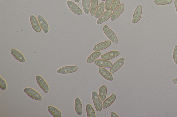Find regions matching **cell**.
I'll return each mask as SVG.
<instances>
[{"label": "cell", "instance_id": "cell-1", "mask_svg": "<svg viewBox=\"0 0 177 117\" xmlns=\"http://www.w3.org/2000/svg\"><path fill=\"white\" fill-rule=\"evenodd\" d=\"M103 30L106 36L111 41L116 44H117L118 41L116 35L108 27V25H106L104 26Z\"/></svg>", "mask_w": 177, "mask_h": 117}, {"label": "cell", "instance_id": "cell-2", "mask_svg": "<svg viewBox=\"0 0 177 117\" xmlns=\"http://www.w3.org/2000/svg\"><path fill=\"white\" fill-rule=\"evenodd\" d=\"M92 97L95 109L97 111H100L103 108V104L99 96L98 95V93L94 91L92 93Z\"/></svg>", "mask_w": 177, "mask_h": 117}, {"label": "cell", "instance_id": "cell-3", "mask_svg": "<svg viewBox=\"0 0 177 117\" xmlns=\"http://www.w3.org/2000/svg\"><path fill=\"white\" fill-rule=\"evenodd\" d=\"M24 92L30 96L31 98L37 101L43 100L42 96L36 91L31 88H26L24 90Z\"/></svg>", "mask_w": 177, "mask_h": 117}, {"label": "cell", "instance_id": "cell-4", "mask_svg": "<svg viewBox=\"0 0 177 117\" xmlns=\"http://www.w3.org/2000/svg\"><path fill=\"white\" fill-rule=\"evenodd\" d=\"M78 67L76 66H67L62 67L57 70L58 74H71L77 71Z\"/></svg>", "mask_w": 177, "mask_h": 117}, {"label": "cell", "instance_id": "cell-5", "mask_svg": "<svg viewBox=\"0 0 177 117\" xmlns=\"http://www.w3.org/2000/svg\"><path fill=\"white\" fill-rule=\"evenodd\" d=\"M125 60V58L121 57L116 61L111 67L110 69V72L113 74L117 71L123 65Z\"/></svg>", "mask_w": 177, "mask_h": 117}, {"label": "cell", "instance_id": "cell-6", "mask_svg": "<svg viewBox=\"0 0 177 117\" xmlns=\"http://www.w3.org/2000/svg\"><path fill=\"white\" fill-rule=\"evenodd\" d=\"M143 12V8L141 5H139L136 7L134 13H133L132 22L133 24H136L140 21Z\"/></svg>", "mask_w": 177, "mask_h": 117}, {"label": "cell", "instance_id": "cell-7", "mask_svg": "<svg viewBox=\"0 0 177 117\" xmlns=\"http://www.w3.org/2000/svg\"><path fill=\"white\" fill-rule=\"evenodd\" d=\"M68 7L71 11L77 15H81L82 13V11L79 6L73 2L68 1L67 2Z\"/></svg>", "mask_w": 177, "mask_h": 117}, {"label": "cell", "instance_id": "cell-8", "mask_svg": "<svg viewBox=\"0 0 177 117\" xmlns=\"http://www.w3.org/2000/svg\"><path fill=\"white\" fill-rule=\"evenodd\" d=\"M36 79L38 84L45 93H47L49 91V87L46 81L40 76L37 75Z\"/></svg>", "mask_w": 177, "mask_h": 117}, {"label": "cell", "instance_id": "cell-9", "mask_svg": "<svg viewBox=\"0 0 177 117\" xmlns=\"http://www.w3.org/2000/svg\"><path fill=\"white\" fill-rule=\"evenodd\" d=\"M112 11L111 10H107L97 20V24L98 25L103 24L108 20L111 17Z\"/></svg>", "mask_w": 177, "mask_h": 117}, {"label": "cell", "instance_id": "cell-10", "mask_svg": "<svg viewBox=\"0 0 177 117\" xmlns=\"http://www.w3.org/2000/svg\"><path fill=\"white\" fill-rule=\"evenodd\" d=\"M111 45V41L110 40L100 43L95 46L93 50L94 52L103 50L108 48Z\"/></svg>", "mask_w": 177, "mask_h": 117}, {"label": "cell", "instance_id": "cell-11", "mask_svg": "<svg viewBox=\"0 0 177 117\" xmlns=\"http://www.w3.org/2000/svg\"><path fill=\"white\" fill-rule=\"evenodd\" d=\"M37 19L38 20L40 27L43 32L45 33H48L49 31L48 25L44 18L41 15H39L37 16Z\"/></svg>", "mask_w": 177, "mask_h": 117}, {"label": "cell", "instance_id": "cell-12", "mask_svg": "<svg viewBox=\"0 0 177 117\" xmlns=\"http://www.w3.org/2000/svg\"><path fill=\"white\" fill-rule=\"evenodd\" d=\"M124 9V6L123 4H121L113 12L111 17L112 21L116 19L123 13Z\"/></svg>", "mask_w": 177, "mask_h": 117}, {"label": "cell", "instance_id": "cell-13", "mask_svg": "<svg viewBox=\"0 0 177 117\" xmlns=\"http://www.w3.org/2000/svg\"><path fill=\"white\" fill-rule=\"evenodd\" d=\"M30 21L33 29L37 33H40L41 31L38 20L35 16L32 15L30 17Z\"/></svg>", "mask_w": 177, "mask_h": 117}, {"label": "cell", "instance_id": "cell-14", "mask_svg": "<svg viewBox=\"0 0 177 117\" xmlns=\"http://www.w3.org/2000/svg\"><path fill=\"white\" fill-rule=\"evenodd\" d=\"M94 63L97 66L103 68H111L112 66V64L110 61L103 59L95 60L94 61Z\"/></svg>", "mask_w": 177, "mask_h": 117}, {"label": "cell", "instance_id": "cell-15", "mask_svg": "<svg viewBox=\"0 0 177 117\" xmlns=\"http://www.w3.org/2000/svg\"><path fill=\"white\" fill-rule=\"evenodd\" d=\"M120 53V52L118 51H112L101 55V58L103 60H109L117 57Z\"/></svg>", "mask_w": 177, "mask_h": 117}, {"label": "cell", "instance_id": "cell-16", "mask_svg": "<svg viewBox=\"0 0 177 117\" xmlns=\"http://www.w3.org/2000/svg\"><path fill=\"white\" fill-rule=\"evenodd\" d=\"M11 52L13 56L17 60L22 63H24L25 61V58L21 52L15 49H11Z\"/></svg>", "mask_w": 177, "mask_h": 117}, {"label": "cell", "instance_id": "cell-17", "mask_svg": "<svg viewBox=\"0 0 177 117\" xmlns=\"http://www.w3.org/2000/svg\"><path fill=\"white\" fill-rule=\"evenodd\" d=\"M100 74L102 76L105 78L106 80L110 81H112L113 80V77L111 73L109 72L107 69L103 67H100L99 69Z\"/></svg>", "mask_w": 177, "mask_h": 117}, {"label": "cell", "instance_id": "cell-18", "mask_svg": "<svg viewBox=\"0 0 177 117\" xmlns=\"http://www.w3.org/2000/svg\"><path fill=\"white\" fill-rule=\"evenodd\" d=\"M116 99V95L115 93L112 94L103 102V109H104L108 108L114 103Z\"/></svg>", "mask_w": 177, "mask_h": 117}, {"label": "cell", "instance_id": "cell-19", "mask_svg": "<svg viewBox=\"0 0 177 117\" xmlns=\"http://www.w3.org/2000/svg\"><path fill=\"white\" fill-rule=\"evenodd\" d=\"M75 111L78 115H82V106L80 99L78 97L75 99Z\"/></svg>", "mask_w": 177, "mask_h": 117}, {"label": "cell", "instance_id": "cell-20", "mask_svg": "<svg viewBox=\"0 0 177 117\" xmlns=\"http://www.w3.org/2000/svg\"><path fill=\"white\" fill-rule=\"evenodd\" d=\"M48 109L51 115L54 117H61L62 114L60 111L53 106H48Z\"/></svg>", "mask_w": 177, "mask_h": 117}, {"label": "cell", "instance_id": "cell-21", "mask_svg": "<svg viewBox=\"0 0 177 117\" xmlns=\"http://www.w3.org/2000/svg\"><path fill=\"white\" fill-rule=\"evenodd\" d=\"M105 9V3L103 2H101L99 5L95 14V17L96 18H99L103 14Z\"/></svg>", "mask_w": 177, "mask_h": 117}, {"label": "cell", "instance_id": "cell-22", "mask_svg": "<svg viewBox=\"0 0 177 117\" xmlns=\"http://www.w3.org/2000/svg\"><path fill=\"white\" fill-rule=\"evenodd\" d=\"M107 93V87L105 85L101 86L99 90V96L102 102L105 100Z\"/></svg>", "mask_w": 177, "mask_h": 117}, {"label": "cell", "instance_id": "cell-23", "mask_svg": "<svg viewBox=\"0 0 177 117\" xmlns=\"http://www.w3.org/2000/svg\"><path fill=\"white\" fill-rule=\"evenodd\" d=\"M82 5L84 12L86 14H88L91 8V0H82Z\"/></svg>", "mask_w": 177, "mask_h": 117}, {"label": "cell", "instance_id": "cell-24", "mask_svg": "<svg viewBox=\"0 0 177 117\" xmlns=\"http://www.w3.org/2000/svg\"><path fill=\"white\" fill-rule=\"evenodd\" d=\"M102 54V53L100 51H95L89 57L87 60H86V63L90 64L92 63L96 60L97 58Z\"/></svg>", "mask_w": 177, "mask_h": 117}, {"label": "cell", "instance_id": "cell-25", "mask_svg": "<svg viewBox=\"0 0 177 117\" xmlns=\"http://www.w3.org/2000/svg\"><path fill=\"white\" fill-rule=\"evenodd\" d=\"M98 0H92L90 8V12L92 16L95 15L98 8Z\"/></svg>", "mask_w": 177, "mask_h": 117}, {"label": "cell", "instance_id": "cell-26", "mask_svg": "<svg viewBox=\"0 0 177 117\" xmlns=\"http://www.w3.org/2000/svg\"><path fill=\"white\" fill-rule=\"evenodd\" d=\"M86 107L87 115L88 117H96L94 108L91 104H87Z\"/></svg>", "mask_w": 177, "mask_h": 117}, {"label": "cell", "instance_id": "cell-27", "mask_svg": "<svg viewBox=\"0 0 177 117\" xmlns=\"http://www.w3.org/2000/svg\"><path fill=\"white\" fill-rule=\"evenodd\" d=\"M172 2V0H155L154 1V3L158 5L169 4Z\"/></svg>", "mask_w": 177, "mask_h": 117}, {"label": "cell", "instance_id": "cell-28", "mask_svg": "<svg viewBox=\"0 0 177 117\" xmlns=\"http://www.w3.org/2000/svg\"><path fill=\"white\" fill-rule=\"evenodd\" d=\"M121 0H114L112 2L110 10L112 11H114L119 6Z\"/></svg>", "mask_w": 177, "mask_h": 117}, {"label": "cell", "instance_id": "cell-29", "mask_svg": "<svg viewBox=\"0 0 177 117\" xmlns=\"http://www.w3.org/2000/svg\"><path fill=\"white\" fill-rule=\"evenodd\" d=\"M0 88H1V89L3 90H6L7 88L6 83L1 77V79H0Z\"/></svg>", "mask_w": 177, "mask_h": 117}, {"label": "cell", "instance_id": "cell-30", "mask_svg": "<svg viewBox=\"0 0 177 117\" xmlns=\"http://www.w3.org/2000/svg\"><path fill=\"white\" fill-rule=\"evenodd\" d=\"M113 1L114 0H106L105 3V8L106 10H108L110 9Z\"/></svg>", "mask_w": 177, "mask_h": 117}, {"label": "cell", "instance_id": "cell-31", "mask_svg": "<svg viewBox=\"0 0 177 117\" xmlns=\"http://www.w3.org/2000/svg\"><path fill=\"white\" fill-rule=\"evenodd\" d=\"M173 58L175 63L177 64V44L176 45L175 48H174Z\"/></svg>", "mask_w": 177, "mask_h": 117}, {"label": "cell", "instance_id": "cell-32", "mask_svg": "<svg viewBox=\"0 0 177 117\" xmlns=\"http://www.w3.org/2000/svg\"><path fill=\"white\" fill-rule=\"evenodd\" d=\"M111 117H119V116L114 112H111Z\"/></svg>", "mask_w": 177, "mask_h": 117}, {"label": "cell", "instance_id": "cell-33", "mask_svg": "<svg viewBox=\"0 0 177 117\" xmlns=\"http://www.w3.org/2000/svg\"><path fill=\"white\" fill-rule=\"evenodd\" d=\"M172 81L174 84L177 85V78L174 79Z\"/></svg>", "mask_w": 177, "mask_h": 117}, {"label": "cell", "instance_id": "cell-34", "mask_svg": "<svg viewBox=\"0 0 177 117\" xmlns=\"http://www.w3.org/2000/svg\"><path fill=\"white\" fill-rule=\"evenodd\" d=\"M174 4H175V5L176 10L177 13V0H175V1H174Z\"/></svg>", "mask_w": 177, "mask_h": 117}, {"label": "cell", "instance_id": "cell-35", "mask_svg": "<svg viewBox=\"0 0 177 117\" xmlns=\"http://www.w3.org/2000/svg\"><path fill=\"white\" fill-rule=\"evenodd\" d=\"M74 1L75 2L78 3L80 1V0H74Z\"/></svg>", "mask_w": 177, "mask_h": 117}, {"label": "cell", "instance_id": "cell-36", "mask_svg": "<svg viewBox=\"0 0 177 117\" xmlns=\"http://www.w3.org/2000/svg\"><path fill=\"white\" fill-rule=\"evenodd\" d=\"M101 1H106V0H101Z\"/></svg>", "mask_w": 177, "mask_h": 117}, {"label": "cell", "instance_id": "cell-37", "mask_svg": "<svg viewBox=\"0 0 177 117\" xmlns=\"http://www.w3.org/2000/svg\"><path fill=\"white\" fill-rule=\"evenodd\" d=\"M67 1H69V0H67Z\"/></svg>", "mask_w": 177, "mask_h": 117}]
</instances>
